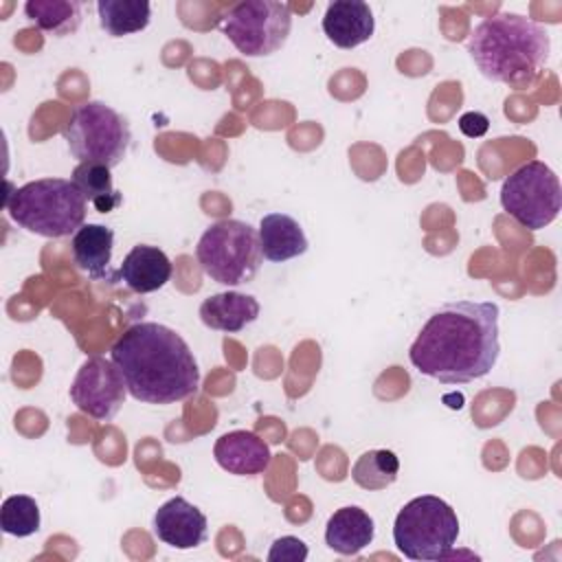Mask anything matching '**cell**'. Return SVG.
<instances>
[{"label": "cell", "mask_w": 562, "mask_h": 562, "mask_svg": "<svg viewBox=\"0 0 562 562\" xmlns=\"http://www.w3.org/2000/svg\"><path fill=\"white\" fill-rule=\"evenodd\" d=\"M498 305L454 301L428 316L408 349L411 364L441 384L485 378L498 360Z\"/></svg>", "instance_id": "cell-1"}, {"label": "cell", "mask_w": 562, "mask_h": 562, "mask_svg": "<svg viewBox=\"0 0 562 562\" xmlns=\"http://www.w3.org/2000/svg\"><path fill=\"white\" fill-rule=\"evenodd\" d=\"M127 393L145 404H176L200 389V369L187 340L167 325L136 323L110 349Z\"/></svg>", "instance_id": "cell-2"}, {"label": "cell", "mask_w": 562, "mask_h": 562, "mask_svg": "<svg viewBox=\"0 0 562 562\" xmlns=\"http://www.w3.org/2000/svg\"><path fill=\"white\" fill-rule=\"evenodd\" d=\"M551 42L544 26L520 13H494L468 37V53L481 75L507 86L531 83L549 59Z\"/></svg>", "instance_id": "cell-3"}, {"label": "cell", "mask_w": 562, "mask_h": 562, "mask_svg": "<svg viewBox=\"0 0 562 562\" xmlns=\"http://www.w3.org/2000/svg\"><path fill=\"white\" fill-rule=\"evenodd\" d=\"M9 217L26 233L59 239L75 235L86 220L88 200L72 180H31L4 198Z\"/></svg>", "instance_id": "cell-4"}, {"label": "cell", "mask_w": 562, "mask_h": 562, "mask_svg": "<svg viewBox=\"0 0 562 562\" xmlns=\"http://www.w3.org/2000/svg\"><path fill=\"white\" fill-rule=\"evenodd\" d=\"M457 538V512L439 496H417L408 501L395 516L393 542L408 560H443L452 553Z\"/></svg>", "instance_id": "cell-5"}, {"label": "cell", "mask_w": 562, "mask_h": 562, "mask_svg": "<svg viewBox=\"0 0 562 562\" xmlns=\"http://www.w3.org/2000/svg\"><path fill=\"white\" fill-rule=\"evenodd\" d=\"M195 257L202 272L222 285L248 283L261 268L259 233L241 220L213 222L198 239Z\"/></svg>", "instance_id": "cell-6"}, {"label": "cell", "mask_w": 562, "mask_h": 562, "mask_svg": "<svg viewBox=\"0 0 562 562\" xmlns=\"http://www.w3.org/2000/svg\"><path fill=\"white\" fill-rule=\"evenodd\" d=\"M61 134L79 162H97L110 169L121 165L132 140L127 121L103 101L77 105Z\"/></svg>", "instance_id": "cell-7"}, {"label": "cell", "mask_w": 562, "mask_h": 562, "mask_svg": "<svg viewBox=\"0 0 562 562\" xmlns=\"http://www.w3.org/2000/svg\"><path fill=\"white\" fill-rule=\"evenodd\" d=\"M501 206L529 231L549 226L562 209V189L555 171L540 160L520 165L501 187Z\"/></svg>", "instance_id": "cell-8"}, {"label": "cell", "mask_w": 562, "mask_h": 562, "mask_svg": "<svg viewBox=\"0 0 562 562\" xmlns=\"http://www.w3.org/2000/svg\"><path fill=\"white\" fill-rule=\"evenodd\" d=\"M222 31L241 55L266 57L288 42L292 11L277 0H246L224 15Z\"/></svg>", "instance_id": "cell-9"}, {"label": "cell", "mask_w": 562, "mask_h": 562, "mask_svg": "<svg viewBox=\"0 0 562 562\" xmlns=\"http://www.w3.org/2000/svg\"><path fill=\"white\" fill-rule=\"evenodd\" d=\"M127 395V386L116 364L103 356L88 358L70 386V400L75 406L99 422H110L121 411Z\"/></svg>", "instance_id": "cell-10"}, {"label": "cell", "mask_w": 562, "mask_h": 562, "mask_svg": "<svg viewBox=\"0 0 562 562\" xmlns=\"http://www.w3.org/2000/svg\"><path fill=\"white\" fill-rule=\"evenodd\" d=\"M154 536L173 549H195L209 536L206 516L184 496H173L154 514Z\"/></svg>", "instance_id": "cell-11"}, {"label": "cell", "mask_w": 562, "mask_h": 562, "mask_svg": "<svg viewBox=\"0 0 562 562\" xmlns=\"http://www.w3.org/2000/svg\"><path fill=\"white\" fill-rule=\"evenodd\" d=\"M213 457L222 470L235 476L263 474L272 463L268 443L250 430L224 432L213 446Z\"/></svg>", "instance_id": "cell-12"}, {"label": "cell", "mask_w": 562, "mask_h": 562, "mask_svg": "<svg viewBox=\"0 0 562 562\" xmlns=\"http://www.w3.org/2000/svg\"><path fill=\"white\" fill-rule=\"evenodd\" d=\"M375 18L362 0H334L323 15V33L338 48H356L373 37Z\"/></svg>", "instance_id": "cell-13"}, {"label": "cell", "mask_w": 562, "mask_h": 562, "mask_svg": "<svg viewBox=\"0 0 562 562\" xmlns=\"http://www.w3.org/2000/svg\"><path fill=\"white\" fill-rule=\"evenodd\" d=\"M171 261L158 246L138 244L134 246L119 268L123 283L138 294H149L160 290L171 279Z\"/></svg>", "instance_id": "cell-14"}, {"label": "cell", "mask_w": 562, "mask_h": 562, "mask_svg": "<svg viewBox=\"0 0 562 562\" xmlns=\"http://www.w3.org/2000/svg\"><path fill=\"white\" fill-rule=\"evenodd\" d=\"M259 318V301L244 292H217L202 301L200 321L209 329L237 334Z\"/></svg>", "instance_id": "cell-15"}, {"label": "cell", "mask_w": 562, "mask_h": 562, "mask_svg": "<svg viewBox=\"0 0 562 562\" xmlns=\"http://www.w3.org/2000/svg\"><path fill=\"white\" fill-rule=\"evenodd\" d=\"M259 246L263 259L281 263L307 252V237L301 224L288 213H268L259 222Z\"/></svg>", "instance_id": "cell-16"}, {"label": "cell", "mask_w": 562, "mask_h": 562, "mask_svg": "<svg viewBox=\"0 0 562 562\" xmlns=\"http://www.w3.org/2000/svg\"><path fill=\"white\" fill-rule=\"evenodd\" d=\"M373 518L356 505L336 509L325 525V542L331 551L340 555H358L364 547L373 542Z\"/></svg>", "instance_id": "cell-17"}, {"label": "cell", "mask_w": 562, "mask_h": 562, "mask_svg": "<svg viewBox=\"0 0 562 562\" xmlns=\"http://www.w3.org/2000/svg\"><path fill=\"white\" fill-rule=\"evenodd\" d=\"M114 252V231L103 224H83L72 235V259L92 279H103Z\"/></svg>", "instance_id": "cell-18"}, {"label": "cell", "mask_w": 562, "mask_h": 562, "mask_svg": "<svg viewBox=\"0 0 562 562\" xmlns=\"http://www.w3.org/2000/svg\"><path fill=\"white\" fill-rule=\"evenodd\" d=\"M99 24L112 37H123L147 29L151 4L147 0H99Z\"/></svg>", "instance_id": "cell-19"}, {"label": "cell", "mask_w": 562, "mask_h": 562, "mask_svg": "<svg viewBox=\"0 0 562 562\" xmlns=\"http://www.w3.org/2000/svg\"><path fill=\"white\" fill-rule=\"evenodd\" d=\"M81 9L83 7L77 0H29L24 4L26 18L55 37H64L79 29Z\"/></svg>", "instance_id": "cell-20"}, {"label": "cell", "mask_w": 562, "mask_h": 562, "mask_svg": "<svg viewBox=\"0 0 562 562\" xmlns=\"http://www.w3.org/2000/svg\"><path fill=\"white\" fill-rule=\"evenodd\" d=\"M83 198L99 211V213H110L121 204V195L114 189L110 167L97 165V162H79L72 169L70 178Z\"/></svg>", "instance_id": "cell-21"}, {"label": "cell", "mask_w": 562, "mask_h": 562, "mask_svg": "<svg viewBox=\"0 0 562 562\" xmlns=\"http://www.w3.org/2000/svg\"><path fill=\"white\" fill-rule=\"evenodd\" d=\"M397 474H400V459L393 450H367L356 459L351 468L353 483L369 492L386 490L389 485L395 483Z\"/></svg>", "instance_id": "cell-22"}, {"label": "cell", "mask_w": 562, "mask_h": 562, "mask_svg": "<svg viewBox=\"0 0 562 562\" xmlns=\"http://www.w3.org/2000/svg\"><path fill=\"white\" fill-rule=\"evenodd\" d=\"M42 516L35 498L26 494H13L4 498L0 507V527L4 533L15 538H29L40 531Z\"/></svg>", "instance_id": "cell-23"}, {"label": "cell", "mask_w": 562, "mask_h": 562, "mask_svg": "<svg viewBox=\"0 0 562 562\" xmlns=\"http://www.w3.org/2000/svg\"><path fill=\"white\" fill-rule=\"evenodd\" d=\"M307 544L296 536H281L268 551V562H303L307 560Z\"/></svg>", "instance_id": "cell-24"}, {"label": "cell", "mask_w": 562, "mask_h": 562, "mask_svg": "<svg viewBox=\"0 0 562 562\" xmlns=\"http://www.w3.org/2000/svg\"><path fill=\"white\" fill-rule=\"evenodd\" d=\"M487 127H490V119L481 112H465L459 119V130L470 138L483 136L487 132Z\"/></svg>", "instance_id": "cell-25"}]
</instances>
